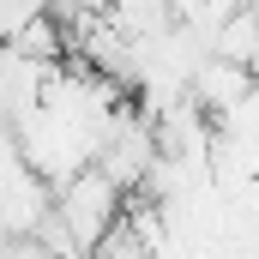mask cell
<instances>
[{"label": "cell", "mask_w": 259, "mask_h": 259, "mask_svg": "<svg viewBox=\"0 0 259 259\" xmlns=\"http://www.w3.org/2000/svg\"><path fill=\"white\" fill-rule=\"evenodd\" d=\"M42 12H55V0H0V42H12L24 24H36Z\"/></svg>", "instance_id": "277c9868"}, {"label": "cell", "mask_w": 259, "mask_h": 259, "mask_svg": "<svg viewBox=\"0 0 259 259\" xmlns=\"http://www.w3.org/2000/svg\"><path fill=\"white\" fill-rule=\"evenodd\" d=\"M55 217L66 223V235H72V241L84 247V259H91L115 229H121L127 193H121L103 169H84V175H72L66 187H55Z\"/></svg>", "instance_id": "6da1fadb"}, {"label": "cell", "mask_w": 259, "mask_h": 259, "mask_svg": "<svg viewBox=\"0 0 259 259\" xmlns=\"http://www.w3.org/2000/svg\"><path fill=\"white\" fill-rule=\"evenodd\" d=\"M241 12H253V18H259V0H241Z\"/></svg>", "instance_id": "8992f818"}, {"label": "cell", "mask_w": 259, "mask_h": 259, "mask_svg": "<svg viewBox=\"0 0 259 259\" xmlns=\"http://www.w3.org/2000/svg\"><path fill=\"white\" fill-rule=\"evenodd\" d=\"M211 55H217V61H235V66H253L259 61V18L253 12H235V18L217 30Z\"/></svg>", "instance_id": "3957f363"}, {"label": "cell", "mask_w": 259, "mask_h": 259, "mask_svg": "<svg viewBox=\"0 0 259 259\" xmlns=\"http://www.w3.org/2000/svg\"><path fill=\"white\" fill-rule=\"evenodd\" d=\"M253 91H259L253 66L217 61V55H211V61L193 72V103L205 109V115H211V121H229V115H235V109H241V103H247Z\"/></svg>", "instance_id": "7a4b0ae2"}, {"label": "cell", "mask_w": 259, "mask_h": 259, "mask_svg": "<svg viewBox=\"0 0 259 259\" xmlns=\"http://www.w3.org/2000/svg\"><path fill=\"white\" fill-rule=\"evenodd\" d=\"M12 259H55V253H49L42 241H18V247H12Z\"/></svg>", "instance_id": "5b68a950"}]
</instances>
